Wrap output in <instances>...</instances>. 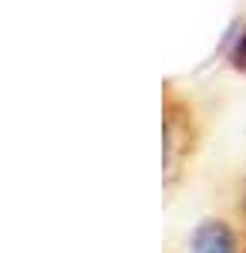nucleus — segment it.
<instances>
[{
  "label": "nucleus",
  "instance_id": "f257e3e1",
  "mask_svg": "<svg viewBox=\"0 0 246 253\" xmlns=\"http://www.w3.org/2000/svg\"><path fill=\"white\" fill-rule=\"evenodd\" d=\"M162 159H165V182H175L182 166L192 159L196 145H199V125H196V112L189 101L165 91V105H162Z\"/></svg>",
  "mask_w": 246,
  "mask_h": 253
},
{
  "label": "nucleus",
  "instance_id": "f03ea898",
  "mask_svg": "<svg viewBox=\"0 0 246 253\" xmlns=\"http://www.w3.org/2000/svg\"><path fill=\"white\" fill-rule=\"evenodd\" d=\"M189 253H240V236L226 219H203L189 236Z\"/></svg>",
  "mask_w": 246,
  "mask_h": 253
},
{
  "label": "nucleus",
  "instance_id": "7ed1b4c3",
  "mask_svg": "<svg viewBox=\"0 0 246 253\" xmlns=\"http://www.w3.org/2000/svg\"><path fill=\"white\" fill-rule=\"evenodd\" d=\"M229 64H233V71L246 75V24L240 27V34H233V41H229Z\"/></svg>",
  "mask_w": 246,
  "mask_h": 253
}]
</instances>
